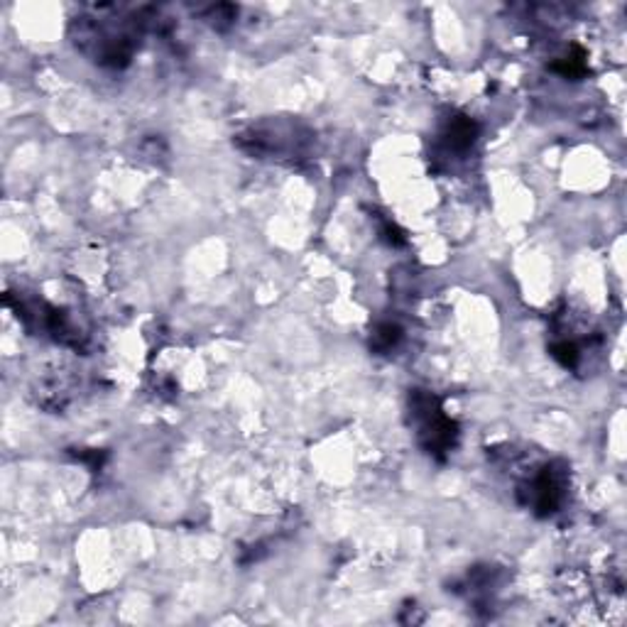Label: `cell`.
I'll return each mask as SVG.
<instances>
[{
	"mask_svg": "<svg viewBox=\"0 0 627 627\" xmlns=\"http://www.w3.org/2000/svg\"><path fill=\"white\" fill-rule=\"evenodd\" d=\"M145 20L81 17L71 23V40L91 61L101 67H127L137 50V27Z\"/></svg>",
	"mask_w": 627,
	"mask_h": 627,
	"instance_id": "obj_1",
	"label": "cell"
},
{
	"mask_svg": "<svg viewBox=\"0 0 627 627\" xmlns=\"http://www.w3.org/2000/svg\"><path fill=\"white\" fill-rule=\"evenodd\" d=\"M380 236L385 238L390 246H405V236H402V230H399L392 220L380 219Z\"/></svg>",
	"mask_w": 627,
	"mask_h": 627,
	"instance_id": "obj_9",
	"label": "cell"
},
{
	"mask_svg": "<svg viewBox=\"0 0 627 627\" xmlns=\"http://www.w3.org/2000/svg\"><path fill=\"white\" fill-rule=\"evenodd\" d=\"M399 339H402V329H399L398 323H392V322L378 323L373 331V336H370V348L378 351V353H390L392 348L399 343Z\"/></svg>",
	"mask_w": 627,
	"mask_h": 627,
	"instance_id": "obj_6",
	"label": "cell"
},
{
	"mask_svg": "<svg viewBox=\"0 0 627 627\" xmlns=\"http://www.w3.org/2000/svg\"><path fill=\"white\" fill-rule=\"evenodd\" d=\"M238 10L233 5H216V8L209 10V20H211L216 27H226L236 20Z\"/></svg>",
	"mask_w": 627,
	"mask_h": 627,
	"instance_id": "obj_8",
	"label": "cell"
},
{
	"mask_svg": "<svg viewBox=\"0 0 627 627\" xmlns=\"http://www.w3.org/2000/svg\"><path fill=\"white\" fill-rule=\"evenodd\" d=\"M475 136H478V126L468 116H454V118L446 120V126L441 130L444 145L454 153H466L468 147L475 143Z\"/></svg>",
	"mask_w": 627,
	"mask_h": 627,
	"instance_id": "obj_5",
	"label": "cell"
},
{
	"mask_svg": "<svg viewBox=\"0 0 627 627\" xmlns=\"http://www.w3.org/2000/svg\"><path fill=\"white\" fill-rule=\"evenodd\" d=\"M409 416L416 429V441L436 461L449 456L458 441V426L451 419L436 395L426 390L409 392Z\"/></svg>",
	"mask_w": 627,
	"mask_h": 627,
	"instance_id": "obj_2",
	"label": "cell"
},
{
	"mask_svg": "<svg viewBox=\"0 0 627 627\" xmlns=\"http://www.w3.org/2000/svg\"><path fill=\"white\" fill-rule=\"evenodd\" d=\"M518 492L519 502L532 510L537 518H549L561 508L566 495V466L547 463Z\"/></svg>",
	"mask_w": 627,
	"mask_h": 627,
	"instance_id": "obj_3",
	"label": "cell"
},
{
	"mask_svg": "<svg viewBox=\"0 0 627 627\" xmlns=\"http://www.w3.org/2000/svg\"><path fill=\"white\" fill-rule=\"evenodd\" d=\"M309 140V133H299L295 126L275 123V126H257L250 127L248 133L238 136V147L246 153L257 154V157H282V154H297L304 143Z\"/></svg>",
	"mask_w": 627,
	"mask_h": 627,
	"instance_id": "obj_4",
	"label": "cell"
},
{
	"mask_svg": "<svg viewBox=\"0 0 627 627\" xmlns=\"http://www.w3.org/2000/svg\"><path fill=\"white\" fill-rule=\"evenodd\" d=\"M584 60H585L584 51L576 50L574 57H564V60L557 61V64H554V71H559L561 77H566V79H581L585 74Z\"/></svg>",
	"mask_w": 627,
	"mask_h": 627,
	"instance_id": "obj_7",
	"label": "cell"
}]
</instances>
